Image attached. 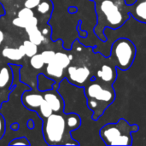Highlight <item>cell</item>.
<instances>
[{"label": "cell", "instance_id": "6da1fadb", "mask_svg": "<svg viewBox=\"0 0 146 146\" xmlns=\"http://www.w3.org/2000/svg\"><path fill=\"white\" fill-rule=\"evenodd\" d=\"M85 95L94 121H98L115 99V91L113 85L104 83L97 78L90 80L85 86Z\"/></svg>", "mask_w": 146, "mask_h": 146}, {"label": "cell", "instance_id": "7a4b0ae2", "mask_svg": "<svg viewBox=\"0 0 146 146\" xmlns=\"http://www.w3.org/2000/svg\"><path fill=\"white\" fill-rule=\"evenodd\" d=\"M139 127L131 125L125 119H120L115 123H108L99 131V135L106 145H132L133 133H137Z\"/></svg>", "mask_w": 146, "mask_h": 146}, {"label": "cell", "instance_id": "3957f363", "mask_svg": "<svg viewBox=\"0 0 146 146\" xmlns=\"http://www.w3.org/2000/svg\"><path fill=\"white\" fill-rule=\"evenodd\" d=\"M136 46L127 38H119L111 44L108 61L121 71L128 70L136 56Z\"/></svg>", "mask_w": 146, "mask_h": 146}, {"label": "cell", "instance_id": "277c9868", "mask_svg": "<svg viewBox=\"0 0 146 146\" xmlns=\"http://www.w3.org/2000/svg\"><path fill=\"white\" fill-rule=\"evenodd\" d=\"M98 10V17H102L107 26L114 29L121 27L131 17L125 1L120 3V0H103Z\"/></svg>", "mask_w": 146, "mask_h": 146}, {"label": "cell", "instance_id": "5b68a950", "mask_svg": "<svg viewBox=\"0 0 146 146\" xmlns=\"http://www.w3.org/2000/svg\"><path fill=\"white\" fill-rule=\"evenodd\" d=\"M65 133H68V135L71 133L67 127L65 116L53 113L45 119L43 127V134L45 142L49 145H63L62 140Z\"/></svg>", "mask_w": 146, "mask_h": 146}, {"label": "cell", "instance_id": "8992f818", "mask_svg": "<svg viewBox=\"0 0 146 146\" xmlns=\"http://www.w3.org/2000/svg\"><path fill=\"white\" fill-rule=\"evenodd\" d=\"M68 80L77 86L83 87L86 85L88 80H91V70L86 66H68Z\"/></svg>", "mask_w": 146, "mask_h": 146}, {"label": "cell", "instance_id": "52a82bcc", "mask_svg": "<svg viewBox=\"0 0 146 146\" xmlns=\"http://www.w3.org/2000/svg\"><path fill=\"white\" fill-rule=\"evenodd\" d=\"M116 69L117 68L115 67L113 64H111L110 62L106 63H103L97 70V74L95 77L104 83L113 85L117 78Z\"/></svg>", "mask_w": 146, "mask_h": 146}, {"label": "cell", "instance_id": "ba28073f", "mask_svg": "<svg viewBox=\"0 0 146 146\" xmlns=\"http://www.w3.org/2000/svg\"><path fill=\"white\" fill-rule=\"evenodd\" d=\"M44 99L50 104L54 113H58L63 110L64 103L62 97L53 87L50 90L45 91L43 93Z\"/></svg>", "mask_w": 146, "mask_h": 146}, {"label": "cell", "instance_id": "9c48e42d", "mask_svg": "<svg viewBox=\"0 0 146 146\" xmlns=\"http://www.w3.org/2000/svg\"><path fill=\"white\" fill-rule=\"evenodd\" d=\"M127 9L133 18L146 23V0H137L132 5H127Z\"/></svg>", "mask_w": 146, "mask_h": 146}, {"label": "cell", "instance_id": "30bf717a", "mask_svg": "<svg viewBox=\"0 0 146 146\" xmlns=\"http://www.w3.org/2000/svg\"><path fill=\"white\" fill-rule=\"evenodd\" d=\"M22 103L29 110H37L44 101V96L38 92H25L22 95Z\"/></svg>", "mask_w": 146, "mask_h": 146}, {"label": "cell", "instance_id": "8fae6325", "mask_svg": "<svg viewBox=\"0 0 146 146\" xmlns=\"http://www.w3.org/2000/svg\"><path fill=\"white\" fill-rule=\"evenodd\" d=\"M2 55L3 57L11 61H20L25 56V51L23 45H20L18 48L5 47L2 50Z\"/></svg>", "mask_w": 146, "mask_h": 146}, {"label": "cell", "instance_id": "7c38bea8", "mask_svg": "<svg viewBox=\"0 0 146 146\" xmlns=\"http://www.w3.org/2000/svg\"><path fill=\"white\" fill-rule=\"evenodd\" d=\"M25 30H26L27 33L28 34L29 40L31 42H33V44L39 45L44 41V35L38 29V26L31 27H26Z\"/></svg>", "mask_w": 146, "mask_h": 146}, {"label": "cell", "instance_id": "4fadbf2b", "mask_svg": "<svg viewBox=\"0 0 146 146\" xmlns=\"http://www.w3.org/2000/svg\"><path fill=\"white\" fill-rule=\"evenodd\" d=\"M13 75L9 65L3 66L0 69V88H4L9 86L12 82Z\"/></svg>", "mask_w": 146, "mask_h": 146}, {"label": "cell", "instance_id": "5bb4252c", "mask_svg": "<svg viewBox=\"0 0 146 146\" xmlns=\"http://www.w3.org/2000/svg\"><path fill=\"white\" fill-rule=\"evenodd\" d=\"M65 119H66V125L69 132L77 130L81 125V119L80 115H78L77 114L74 113L68 114L65 116Z\"/></svg>", "mask_w": 146, "mask_h": 146}, {"label": "cell", "instance_id": "9a60e30c", "mask_svg": "<svg viewBox=\"0 0 146 146\" xmlns=\"http://www.w3.org/2000/svg\"><path fill=\"white\" fill-rule=\"evenodd\" d=\"M71 60H72V56L71 55H68L64 52H56L55 53V56H54V59H53V62L55 64L60 66L61 68H62L63 69H66L70 62H71Z\"/></svg>", "mask_w": 146, "mask_h": 146}, {"label": "cell", "instance_id": "2e32d148", "mask_svg": "<svg viewBox=\"0 0 146 146\" xmlns=\"http://www.w3.org/2000/svg\"><path fill=\"white\" fill-rule=\"evenodd\" d=\"M46 73H47L48 76L52 80L62 79L63 74H64V69L62 68H61L60 66L55 64L54 62H50V63L47 64Z\"/></svg>", "mask_w": 146, "mask_h": 146}, {"label": "cell", "instance_id": "e0dca14e", "mask_svg": "<svg viewBox=\"0 0 146 146\" xmlns=\"http://www.w3.org/2000/svg\"><path fill=\"white\" fill-rule=\"evenodd\" d=\"M55 82L52 79L47 78L44 74H39L38 76V88L41 92H45L53 88Z\"/></svg>", "mask_w": 146, "mask_h": 146}, {"label": "cell", "instance_id": "ac0fdd59", "mask_svg": "<svg viewBox=\"0 0 146 146\" xmlns=\"http://www.w3.org/2000/svg\"><path fill=\"white\" fill-rule=\"evenodd\" d=\"M22 45L24 48L25 56H27V57H32L33 56H34L35 54L38 53V45L33 44V42H31L29 39L25 40L23 42Z\"/></svg>", "mask_w": 146, "mask_h": 146}, {"label": "cell", "instance_id": "d6986e66", "mask_svg": "<svg viewBox=\"0 0 146 146\" xmlns=\"http://www.w3.org/2000/svg\"><path fill=\"white\" fill-rule=\"evenodd\" d=\"M39 109V111H38V114L40 115V116L45 120L46 118H48L50 115H52L54 112L51 109V107L50 106V104L44 99V101L41 103L40 106L38 107Z\"/></svg>", "mask_w": 146, "mask_h": 146}, {"label": "cell", "instance_id": "ffe728a7", "mask_svg": "<svg viewBox=\"0 0 146 146\" xmlns=\"http://www.w3.org/2000/svg\"><path fill=\"white\" fill-rule=\"evenodd\" d=\"M30 64L34 69H41L44 66V60L41 56V54H35L32 57H30Z\"/></svg>", "mask_w": 146, "mask_h": 146}, {"label": "cell", "instance_id": "44dd1931", "mask_svg": "<svg viewBox=\"0 0 146 146\" xmlns=\"http://www.w3.org/2000/svg\"><path fill=\"white\" fill-rule=\"evenodd\" d=\"M33 15H34V13H33V9H29V8H27V7H24L23 9L19 10L18 14H17L18 17L25 19V20H28L29 18L33 17Z\"/></svg>", "mask_w": 146, "mask_h": 146}, {"label": "cell", "instance_id": "7402d4cb", "mask_svg": "<svg viewBox=\"0 0 146 146\" xmlns=\"http://www.w3.org/2000/svg\"><path fill=\"white\" fill-rule=\"evenodd\" d=\"M41 56L44 60V64H49L53 62L55 56V51L53 50H44L41 53Z\"/></svg>", "mask_w": 146, "mask_h": 146}, {"label": "cell", "instance_id": "603a6c76", "mask_svg": "<svg viewBox=\"0 0 146 146\" xmlns=\"http://www.w3.org/2000/svg\"><path fill=\"white\" fill-rule=\"evenodd\" d=\"M51 9V5L50 4V3H48L47 1H43L40 2L39 4L37 6V10L38 13L44 15L46 13H48V11H50Z\"/></svg>", "mask_w": 146, "mask_h": 146}, {"label": "cell", "instance_id": "cb8c5ba5", "mask_svg": "<svg viewBox=\"0 0 146 146\" xmlns=\"http://www.w3.org/2000/svg\"><path fill=\"white\" fill-rule=\"evenodd\" d=\"M9 145H30V143L26 138H18L12 140L9 143Z\"/></svg>", "mask_w": 146, "mask_h": 146}, {"label": "cell", "instance_id": "d4e9b609", "mask_svg": "<svg viewBox=\"0 0 146 146\" xmlns=\"http://www.w3.org/2000/svg\"><path fill=\"white\" fill-rule=\"evenodd\" d=\"M12 23L13 25L18 27H21V28H25L27 24V20H25V19H22V18H20V17H16L15 18L13 21H12Z\"/></svg>", "mask_w": 146, "mask_h": 146}, {"label": "cell", "instance_id": "484cf974", "mask_svg": "<svg viewBox=\"0 0 146 146\" xmlns=\"http://www.w3.org/2000/svg\"><path fill=\"white\" fill-rule=\"evenodd\" d=\"M41 0H26L24 3V6L29 9H34L37 8V6L39 4Z\"/></svg>", "mask_w": 146, "mask_h": 146}, {"label": "cell", "instance_id": "4316f807", "mask_svg": "<svg viewBox=\"0 0 146 146\" xmlns=\"http://www.w3.org/2000/svg\"><path fill=\"white\" fill-rule=\"evenodd\" d=\"M5 133V121L3 117L0 115V139Z\"/></svg>", "mask_w": 146, "mask_h": 146}, {"label": "cell", "instance_id": "83f0119b", "mask_svg": "<svg viewBox=\"0 0 146 146\" xmlns=\"http://www.w3.org/2000/svg\"><path fill=\"white\" fill-rule=\"evenodd\" d=\"M3 39H4V33H3V32L0 29V46H1V44H3Z\"/></svg>", "mask_w": 146, "mask_h": 146}, {"label": "cell", "instance_id": "f1b7e54d", "mask_svg": "<svg viewBox=\"0 0 146 146\" xmlns=\"http://www.w3.org/2000/svg\"><path fill=\"white\" fill-rule=\"evenodd\" d=\"M124 1H125V3H126L127 5H132L133 3H135V2L137 0H124Z\"/></svg>", "mask_w": 146, "mask_h": 146}, {"label": "cell", "instance_id": "f546056e", "mask_svg": "<svg viewBox=\"0 0 146 146\" xmlns=\"http://www.w3.org/2000/svg\"><path fill=\"white\" fill-rule=\"evenodd\" d=\"M27 126H28V127H29V128H32V127H33V121H32V120L28 121V122H27Z\"/></svg>", "mask_w": 146, "mask_h": 146}]
</instances>
